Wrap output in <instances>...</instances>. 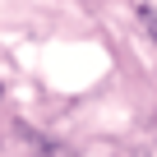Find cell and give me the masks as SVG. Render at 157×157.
<instances>
[{"label":"cell","instance_id":"cell-1","mask_svg":"<svg viewBox=\"0 0 157 157\" xmlns=\"http://www.w3.org/2000/svg\"><path fill=\"white\" fill-rule=\"evenodd\" d=\"M139 19H143V28L157 37V0H139Z\"/></svg>","mask_w":157,"mask_h":157}]
</instances>
